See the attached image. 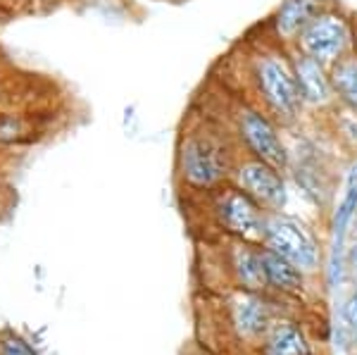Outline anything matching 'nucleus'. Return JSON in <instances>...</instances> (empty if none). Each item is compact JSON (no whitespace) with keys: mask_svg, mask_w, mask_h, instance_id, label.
I'll use <instances>...</instances> for the list:
<instances>
[{"mask_svg":"<svg viewBox=\"0 0 357 355\" xmlns=\"http://www.w3.org/2000/svg\"><path fill=\"white\" fill-rule=\"evenodd\" d=\"M241 151L231 131L210 119H191L181 129L176 146V169L193 191H217L231 181Z\"/></svg>","mask_w":357,"mask_h":355,"instance_id":"1","label":"nucleus"},{"mask_svg":"<svg viewBox=\"0 0 357 355\" xmlns=\"http://www.w3.org/2000/svg\"><path fill=\"white\" fill-rule=\"evenodd\" d=\"M248 82H250L252 103L272 114L281 129L298 127L305 114V105L298 91L293 72L291 50L276 41L262 43L248 55Z\"/></svg>","mask_w":357,"mask_h":355,"instance_id":"2","label":"nucleus"},{"mask_svg":"<svg viewBox=\"0 0 357 355\" xmlns=\"http://www.w3.org/2000/svg\"><path fill=\"white\" fill-rule=\"evenodd\" d=\"M231 136L243 156L262 160L281 172H289L291 148L286 146L284 129L257 103H236L231 110Z\"/></svg>","mask_w":357,"mask_h":355,"instance_id":"3","label":"nucleus"},{"mask_svg":"<svg viewBox=\"0 0 357 355\" xmlns=\"http://www.w3.org/2000/svg\"><path fill=\"white\" fill-rule=\"evenodd\" d=\"M355 43H357V20L336 3L329 10H324L321 15H317L303 29L301 36L293 43V48L298 53L312 57L319 65L333 67L338 60L355 53Z\"/></svg>","mask_w":357,"mask_h":355,"instance_id":"4","label":"nucleus"},{"mask_svg":"<svg viewBox=\"0 0 357 355\" xmlns=\"http://www.w3.org/2000/svg\"><path fill=\"white\" fill-rule=\"evenodd\" d=\"M260 243L264 248L274 250L276 255H281L284 260L293 262L307 277L319 270L321 248L312 229H307V225L298 217L286 215L284 210L281 213H267Z\"/></svg>","mask_w":357,"mask_h":355,"instance_id":"5","label":"nucleus"},{"mask_svg":"<svg viewBox=\"0 0 357 355\" xmlns=\"http://www.w3.org/2000/svg\"><path fill=\"white\" fill-rule=\"evenodd\" d=\"M231 184L248 193L264 213H281L289 200V184L284 172L243 153L236 160Z\"/></svg>","mask_w":357,"mask_h":355,"instance_id":"6","label":"nucleus"},{"mask_svg":"<svg viewBox=\"0 0 357 355\" xmlns=\"http://www.w3.org/2000/svg\"><path fill=\"white\" fill-rule=\"evenodd\" d=\"M215 193H217L215 196L217 225H220L229 236L260 243L267 213H264L248 193L241 191L238 186H234L231 181L224 184L222 188H217Z\"/></svg>","mask_w":357,"mask_h":355,"instance_id":"7","label":"nucleus"},{"mask_svg":"<svg viewBox=\"0 0 357 355\" xmlns=\"http://www.w3.org/2000/svg\"><path fill=\"white\" fill-rule=\"evenodd\" d=\"M338 0H281L274 8V13L269 15L267 29L272 41L286 48H293L296 38L301 36V31L317 15H321L324 10H329L331 5H336Z\"/></svg>","mask_w":357,"mask_h":355,"instance_id":"8","label":"nucleus"},{"mask_svg":"<svg viewBox=\"0 0 357 355\" xmlns=\"http://www.w3.org/2000/svg\"><path fill=\"white\" fill-rule=\"evenodd\" d=\"M291 50L293 72H296L298 91H301V100L305 105V112H329L336 105V96H333V86L329 77V67L314 62L312 57L298 53L296 48Z\"/></svg>","mask_w":357,"mask_h":355,"instance_id":"9","label":"nucleus"},{"mask_svg":"<svg viewBox=\"0 0 357 355\" xmlns=\"http://www.w3.org/2000/svg\"><path fill=\"white\" fill-rule=\"evenodd\" d=\"M231 322L241 339L257 341L276 322V301L267 291H241L231 303Z\"/></svg>","mask_w":357,"mask_h":355,"instance_id":"10","label":"nucleus"},{"mask_svg":"<svg viewBox=\"0 0 357 355\" xmlns=\"http://www.w3.org/2000/svg\"><path fill=\"white\" fill-rule=\"evenodd\" d=\"M231 272L241 291H267V277L262 265V243L236 239L231 248Z\"/></svg>","mask_w":357,"mask_h":355,"instance_id":"11","label":"nucleus"},{"mask_svg":"<svg viewBox=\"0 0 357 355\" xmlns=\"http://www.w3.org/2000/svg\"><path fill=\"white\" fill-rule=\"evenodd\" d=\"M262 265H264V277H267V291L272 289L281 299H286V296L296 299V296L305 294V289H307V274L298 270L293 262L276 255L274 250L264 248V246H262Z\"/></svg>","mask_w":357,"mask_h":355,"instance_id":"12","label":"nucleus"},{"mask_svg":"<svg viewBox=\"0 0 357 355\" xmlns=\"http://www.w3.org/2000/svg\"><path fill=\"white\" fill-rule=\"evenodd\" d=\"M260 341V355H314L307 334L291 319H276Z\"/></svg>","mask_w":357,"mask_h":355,"instance_id":"13","label":"nucleus"},{"mask_svg":"<svg viewBox=\"0 0 357 355\" xmlns=\"http://www.w3.org/2000/svg\"><path fill=\"white\" fill-rule=\"evenodd\" d=\"M329 77L333 96H336V105L357 114V53H350L348 57L329 67Z\"/></svg>","mask_w":357,"mask_h":355,"instance_id":"14","label":"nucleus"},{"mask_svg":"<svg viewBox=\"0 0 357 355\" xmlns=\"http://www.w3.org/2000/svg\"><path fill=\"white\" fill-rule=\"evenodd\" d=\"M326 114H329L333 134L338 136V141L345 143L348 148H357V114L341 105H333Z\"/></svg>","mask_w":357,"mask_h":355,"instance_id":"15","label":"nucleus"},{"mask_svg":"<svg viewBox=\"0 0 357 355\" xmlns=\"http://www.w3.org/2000/svg\"><path fill=\"white\" fill-rule=\"evenodd\" d=\"M31 129V122L22 114L15 112H0V143H15L24 139Z\"/></svg>","mask_w":357,"mask_h":355,"instance_id":"16","label":"nucleus"},{"mask_svg":"<svg viewBox=\"0 0 357 355\" xmlns=\"http://www.w3.org/2000/svg\"><path fill=\"white\" fill-rule=\"evenodd\" d=\"M341 315H343L345 324H348L353 331H357V289L348 296V299H345L343 308H341Z\"/></svg>","mask_w":357,"mask_h":355,"instance_id":"17","label":"nucleus"},{"mask_svg":"<svg viewBox=\"0 0 357 355\" xmlns=\"http://www.w3.org/2000/svg\"><path fill=\"white\" fill-rule=\"evenodd\" d=\"M3 355H33V351L26 346L24 341H20V339H10L8 343H5Z\"/></svg>","mask_w":357,"mask_h":355,"instance_id":"18","label":"nucleus"},{"mask_svg":"<svg viewBox=\"0 0 357 355\" xmlns=\"http://www.w3.org/2000/svg\"><path fill=\"white\" fill-rule=\"evenodd\" d=\"M345 267H348L350 274L357 279V241L345 250Z\"/></svg>","mask_w":357,"mask_h":355,"instance_id":"19","label":"nucleus"},{"mask_svg":"<svg viewBox=\"0 0 357 355\" xmlns=\"http://www.w3.org/2000/svg\"><path fill=\"white\" fill-rule=\"evenodd\" d=\"M353 229H355V236H357V213H355V220H353Z\"/></svg>","mask_w":357,"mask_h":355,"instance_id":"20","label":"nucleus"},{"mask_svg":"<svg viewBox=\"0 0 357 355\" xmlns=\"http://www.w3.org/2000/svg\"><path fill=\"white\" fill-rule=\"evenodd\" d=\"M355 53H357V43H355Z\"/></svg>","mask_w":357,"mask_h":355,"instance_id":"21","label":"nucleus"},{"mask_svg":"<svg viewBox=\"0 0 357 355\" xmlns=\"http://www.w3.org/2000/svg\"><path fill=\"white\" fill-rule=\"evenodd\" d=\"M355 355H357V351H355Z\"/></svg>","mask_w":357,"mask_h":355,"instance_id":"22","label":"nucleus"}]
</instances>
